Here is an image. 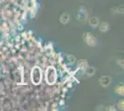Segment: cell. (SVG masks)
<instances>
[{"instance_id":"6da1fadb","label":"cell","mask_w":124,"mask_h":111,"mask_svg":"<svg viewBox=\"0 0 124 111\" xmlns=\"http://www.w3.org/2000/svg\"><path fill=\"white\" fill-rule=\"evenodd\" d=\"M31 80L33 84L38 85L42 81V71L39 67H34L31 72Z\"/></svg>"},{"instance_id":"7a4b0ae2","label":"cell","mask_w":124,"mask_h":111,"mask_svg":"<svg viewBox=\"0 0 124 111\" xmlns=\"http://www.w3.org/2000/svg\"><path fill=\"white\" fill-rule=\"evenodd\" d=\"M46 79L49 84H54L57 80V71L54 67H49L46 72Z\"/></svg>"},{"instance_id":"3957f363","label":"cell","mask_w":124,"mask_h":111,"mask_svg":"<svg viewBox=\"0 0 124 111\" xmlns=\"http://www.w3.org/2000/svg\"><path fill=\"white\" fill-rule=\"evenodd\" d=\"M84 39H85V42L88 44L89 46H95V44H96L95 38L94 36H92L90 33H85V34H84Z\"/></svg>"},{"instance_id":"277c9868","label":"cell","mask_w":124,"mask_h":111,"mask_svg":"<svg viewBox=\"0 0 124 111\" xmlns=\"http://www.w3.org/2000/svg\"><path fill=\"white\" fill-rule=\"evenodd\" d=\"M100 83L102 86H104V87H106V86H108L109 84H110V82H111V79H110V77L109 76H103L102 78L100 79Z\"/></svg>"},{"instance_id":"5b68a950","label":"cell","mask_w":124,"mask_h":111,"mask_svg":"<svg viewBox=\"0 0 124 111\" xmlns=\"http://www.w3.org/2000/svg\"><path fill=\"white\" fill-rule=\"evenodd\" d=\"M60 21H61V23H67L69 21V15L67 13H63L60 16Z\"/></svg>"},{"instance_id":"8992f818","label":"cell","mask_w":124,"mask_h":111,"mask_svg":"<svg viewBox=\"0 0 124 111\" xmlns=\"http://www.w3.org/2000/svg\"><path fill=\"white\" fill-rule=\"evenodd\" d=\"M99 30H100L101 32H103V33L106 32V31L108 30V24L106 23V22H102V23L100 24Z\"/></svg>"},{"instance_id":"52a82bcc","label":"cell","mask_w":124,"mask_h":111,"mask_svg":"<svg viewBox=\"0 0 124 111\" xmlns=\"http://www.w3.org/2000/svg\"><path fill=\"white\" fill-rule=\"evenodd\" d=\"M85 72H86V74L88 76H92V75L95 74V69L92 68V67H87L86 70H85Z\"/></svg>"},{"instance_id":"ba28073f","label":"cell","mask_w":124,"mask_h":111,"mask_svg":"<svg viewBox=\"0 0 124 111\" xmlns=\"http://www.w3.org/2000/svg\"><path fill=\"white\" fill-rule=\"evenodd\" d=\"M90 25L92 27H96L98 25V20H97V18H92L90 20Z\"/></svg>"},{"instance_id":"9c48e42d","label":"cell","mask_w":124,"mask_h":111,"mask_svg":"<svg viewBox=\"0 0 124 111\" xmlns=\"http://www.w3.org/2000/svg\"><path fill=\"white\" fill-rule=\"evenodd\" d=\"M116 92L119 94H123V86H118L116 88Z\"/></svg>"},{"instance_id":"30bf717a","label":"cell","mask_w":124,"mask_h":111,"mask_svg":"<svg viewBox=\"0 0 124 111\" xmlns=\"http://www.w3.org/2000/svg\"><path fill=\"white\" fill-rule=\"evenodd\" d=\"M118 107H119L120 109H122V108H123V101H122V100H120V101H119V103H118Z\"/></svg>"}]
</instances>
